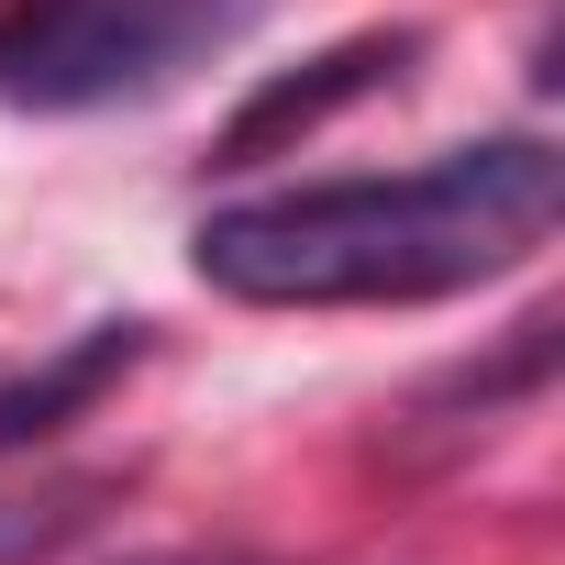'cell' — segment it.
I'll use <instances>...</instances> for the list:
<instances>
[{
  "mask_svg": "<svg viewBox=\"0 0 565 565\" xmlns=\"http://www.w3.org/2000/svg\"><path fill=\"white\" fill-rule=\"evenodd\" d=\"M244 34V0H23L0 23V100L12 111H100L167 89L178 67Z\"/></svg>",
  "mask_w": 565,
  "mask_h": 565,
  "instance_id": "cell-2",
  "label": "cell"
},
{
  "mask_svg": "<svg viewBox=\"0 0 565 565\" xmlns=\"http://www.w3.org/2000/svg\"><path fill=\"white\" fill-rule=\"evenodd\" d=\"M399 56H411V34H366V45H333L311 78H289V89H266L233 134H222V156H266L277 134H311L322 111H344V100H366L377 78H399Z\"/></svg>",
  "mask_w": 565,
  "mask_h": 565,
  "instance_id": "cell-4",
  "label": "cell"
},
{
  "mask_svg": "<svg viewBox=\"0 0 565 565\" xmlns=\"http://www.w3.org/2000/svg\"><path fill=\"white\" fill-rule=\"evenodd\" d=\"M89 521V488H56V499H0V565H34L45 543H67Z\"/></svg>",
  "mask_w": 565,
  "mask_h": 565,
  "instance_id": "cell-5",
  "label": "cell"
},
{
  "mask_svg": "<svg viewBox=\"0 0 565 565\" xmlns=\"http://www.w3.org/2000/svg\"><path fill=\"white\" fill-rule=\"evenodd\" d=\"M145 355V322H89L67 355H45L34 377H12V388H0V455H12V444H34V433H56L67 411H89L122 366Z\"/></svg>",
  "mask_w": 565,
  "mask_h": 565,
  "instance_id": "cell-3",
  "label": "cell"
},
{
  "mask_svg": "<svg viewBox=\"0 0 565 565\" xmlns=\"http://www.w3.org/2000/svg\"><path fill=\"white\" fill-rule=\"evenodd\" d=\"M554 211H565V156L543 134H499L399 178H311L233 200L189 233V255L222 300L255 311H366V300L411 311L532 266L554 244Z\"/></svg>",
  "mask_w": 565,
  "mask_h": 565,
  "instance_id": "cell-1",
  "label": "cell"
},
{
  "mask_svg": "<svg viewBox=\"0 0 565 565\" xmlns=\"http://www.w3.org/2000/svg\"><path fill=\"white\" fill-rule=\"evenodd\" d=\"M145 565H255V554H145Z\"/></svg>",
  "mask_w": 565,
  "mask_h": 565,
  "instance_id": "cell-6",
  "label": "cell"
}]
</instances>
